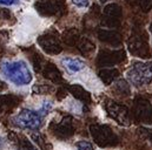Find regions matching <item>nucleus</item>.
Wrapping results in <instances>:
<instances>
[{
    "label": "nucleus",
    "instance_id": "f257e3e1",
    "mask_svg": "<svg viewBox=\"0 0 152 150\" xmlns=\"http://www.w3.org/2000/svg\"><path fill=\"white\" fill-rule=\"evenodd\" d=\"M0 71L7 81L19 87L30 84L33 79L28 63L24 60L4 61L0 66Z\"/></svg>",
    "mask_w": 152,
    "mask_h": 150
},
{
    "label": "nucleus",
    "instance_id": "f03ea898",
    "mask_svg": "<svg viewBox=\"0 0 152 150\" xmlns=\"http://www.w3.org/2000/svg\"><path fill=\"white\" fill-rule=\"evenodd\" d=\"M126 77L134 87H144L152 81V65L137 62L127 71Z\"/></svg>",
    "mask_w": 152,
    "mask_h": 150
},
{
    "label": "nucleus",
    "instance_id": "7ed1b4c3",
    "mask_svg": "<svg viewBox=\"0 0 152 150\" xmlns=\"http://www.w3.org/2000/svg\"><path fill=\"white\" fill-rule=\"evenodd\" d=\"M13 125L24 130H38L42 124V117L37 112L23 109L11 118Z\"/></svg>",
    "mask_w": 152,
    "mask_h": 150
},
{
    "label": "nucleus",
    "instance_id": "20e7f679",
    "mask_svg": "<svg viewBox=\"0 0 152 150\" xmlns=\"http://www.w3.org/2000/svg\"><path fill=\"white\" fill-rule=\"evenodd\" d=\"M60 62H61V66L64 67V69L67 72V74L72 75V76H83L85 79V76L83 74L87 72V65L81 59L66 56V58L61 59Z\"/></svg>",
    "mask_w": 152,
    "mask_h": 150
},
{
    "label": "nucleus",
    "instance_id": "39448f33",
    "mask_svg": "<svg viewBox=\"0 0 152 150\" xmlns=\"http://www.w3.org/2000/svg\"><path fill=\"white\" fill-rule=\"evenodd\" d=\"M77 149L78 150H93V146L87 142V141H79L77 143Z\"/></svg>",
    "mask_w": 152,
    "mask_h": 150
},
{
    "label": "nucleus",
    "instance_id": "423d86ee",
    "mask_svg": "<svg viewBox=\"0 0 152 150\" xmlns=\"http://www.w3.org/2000/svg\"><path fill=\"white\" fill-rule=\"evenodd\" d=\"M78 7H85L88 5V0H71Z\"/></svg>",
    "mask_w": 152,
    "mask_h": 150
},
{
    "label": "nucleus",
    "instance_id": "0eeeda50",
    "mask_svg": "<svg viewBox=\"0 0 152 150\" xmlns=\"http://www.w3.org/2000/svg\"><path fill=\"white\" fill-rule=\"evenodd\" d=\"M18 4V0H0V5H5V6H12Z\"/></svg>",
    "mask_w": 152,
    "mask_h": 150
},
{
    "label": "nucleus",
    "instance_id": "6e6552de",
    "mask_svg": "<svg viewBox=\"0 0 152 150\" xmlns=\"http://www.w3.org/2000/svg\"><path fill=\"white\" fill-rule=\"evenodd\" d=\"M102 1H104V0H102Z\"/></svg>",
    "mask_w": 152,
    "mask_h": 150
}]
</instances>
